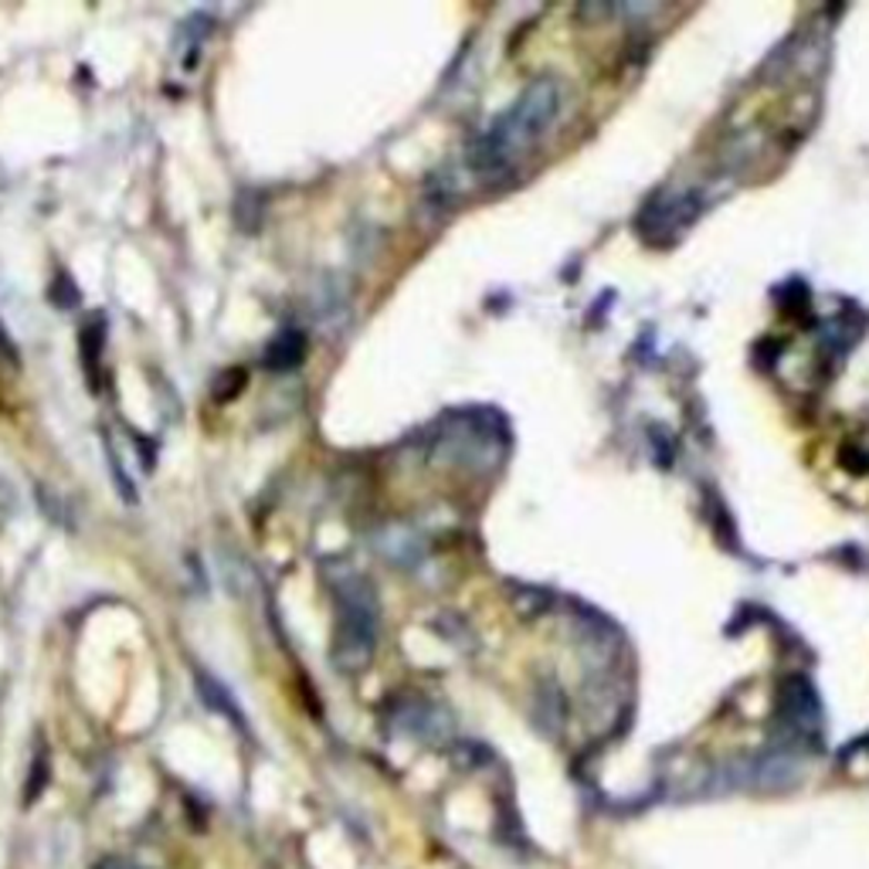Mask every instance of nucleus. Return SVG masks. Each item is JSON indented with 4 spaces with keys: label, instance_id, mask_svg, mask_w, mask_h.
I'll list each match as a JSON object with an SVG mask.
<instances>
[{
    "label": "nucleus",
    "instance_id": "obj_1",
    "mask_svg": "<svg viewBox=\"0 0 869 869\" xmlns=\"http://www.w3.org/2000/svg\"><path fill=\"white\" fill-rule=\"evenodd\" d=\"M558 109H561V89H558V82H551V79L533 82V85L507 109V113L472 143V150H469L472 167L482 171V174H493V171L510 167V160H513L530 140H536L543 130L551 126V120L558 116Z\"/></svg>",
    "mask_w": 869,
    "mask_h": 869
},
{
    "label": "nucleus",
    "instance_id": "obj_2",
    "mask_svg": "<svg viewBox=\"0 0 869 869\" xmlns=\"http://www.w3.org/2000/svg\"><path fill=\"white\" fill-rule=\"evenodd\" d=\"M337 628H334V666L357 676L370 666L377 645V602L374 587L357 574L334 577Z\"/></svg>",
    "mask_w": 869,
    "mask_h": 869
},
{
    "label": "nucleus",
    "instance_id": "obj_3",
    "mask_svg": "<svg viewBox=\"0 0 869 869\" xmlns=\"http://www.w3.org/2000/svg\"><path fill=\"white\" fill-rule=\"evenodd\" d=\"M194 686H197V696L204 699V706L211 714H222L225 720H232L238 730L248 734V720L242 714V706H238V699L232 696V689L222 679H217L214 673H207L204 666H194Z\"/></svg>",
    "mask_w": 869,
    "mask_h": 869
},
{
    "label": "nucleus",
    "instance_id": "obj_4",
    "mask_svg": "<svg viewBox=\"0 0 869 869\" xmlns=\"http://www.w3.org/2000/svg\"><path fill=\"white\" fill-rule=\"evenodd\" d=\"M781 717L791 720L795 730H811L815 724H819V699H815V693L805 679L795 676L781 689Z\"/></svg>",
    "mask_w": 869,
    "mask_h": 869
},
{
    "label": "nucleus",
    "instance_id": "obj_5",
    "mask_svg": "<svg viewBox=\"0 0 869 869\" xmlns=\"http://www.w3.org/2000/svg\"><path fill=\"white\" fill-rule=\"evenodd\" d=\"M79 350H82V367L89 374V385L92 391H99V380H102V350H105V319L102 313H92L82 326L79 334Z\"/></svg>",
    "mask_w": 869,
    "mask_h": 869
},
{
    "label": "nucleus",
    "instance_id": "obj_6",
    "mask_svg": "<svg viewBox=\"0 0 869 869\" xmlns=\"http://www.w3.org/2000/svg\"><path fill=\"white\" fill-rule=\"evenodd\" d=\"M303 360H306V337H303V330H293V326L265 347V367L268 370L283 374V370L299 367Z\"/></svg>",
    "mask_w": 869,
    "mask_h": 869
},
{
    "label": "nucleus",
    "instance_id": "obj_7",
    "mask_svg": "<svg viewBox=\"0 0 869 869\" xmlns=\"http://www.w3.org/2000/svg\"><path fill=\"white\" fill-rule=\"evenodd\" d=\"M44 788H48V754H44V747H41L38 757H34V765H31V775H28V781H24V805L38 801Z\"/></svg>",
    "mask_w": 869,
    "mask_h": 869
},
{
    "label": "nucleus",
    "instance_id": "obj_8",
    "mask_svg": "<svg viewBox=\"0 0 869 869\" xmlns=\"http://www.w3.org/2000/svg\"><path fill=\"white\" fill-rule=\"evenodd\" d=\"M242 388H245V370H238V367H228V370H222V374H217L214 398H217V401H232V398H235Z\"/></svg>",
    "mask_w": 869,
    "mask_h": 869
},
{
    "label": "nucleus",
    "instance_id": "obj_9",
    "mask_svg": "<svg viewBox=\"0 0 869 869\" xmlns=\"http://www.w3.org/2000/svg\"><path fill=\"white\" fill-rule=\"evenodd\" d=\"M75 299H79V289L72 286V279L65 276V272H59V283L51 286V303L62 306V309H72Z\"/></svg>",
    "mask_w": 869,
    "mask_h": 869
},
{
    "label": "nucleus",
    "instance_id": "obj_10",
    "mask_svg": "<svg viewBox=\"0 0 869 869\" xmlns=\"http://www.w3.org/2000/svg\"><path fill=\"white\" fill-rule=\"evenodd\" d=\"M95 869H150V866H143V862H133V859H123V856H109V859H102Z\"/></svg>",
    "mask_w": 869,
    "mask_h": 869
}]
</instances>
